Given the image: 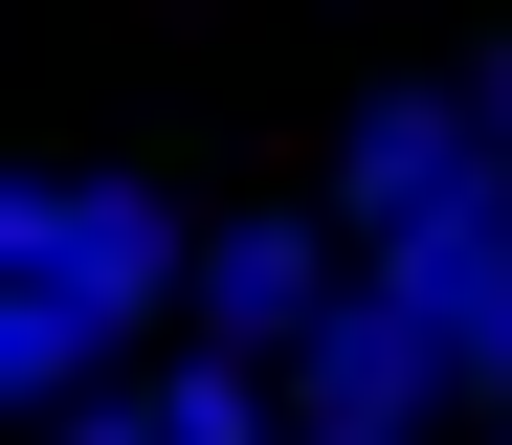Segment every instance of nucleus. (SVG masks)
Wrapping results in <instances>:
<instances>
[{"instance_id": "f257e3e1", "label": "nucleus", "mask_w": 512, "mask_h": 445, "mask_svg": "<svg viewBox=\"0 0 512 445\" xmlns=\"http://www.w3.org/2000/svg\"><path fill=\"white\" fill-rule=\"evenodd\" d=\"M0 290H90L134 334L179 290V201H156V178H0Z\"/></svg>"}, {"instance_id": "20e7f679", "label": "nucleus", "mask_w": 512, "mask_h": 445, "mask_svg": "<svg viewBox=\"0 0 512 445\" xmlns=\"http://www.w3.org/2000/svg\"><path fill=\"white\" fill-rule=\"evenodd\" d=\"M312 312H334V245H312V223H223V245H201V334H223V356H290Z\"/></svg>"}, {"instance_id": "6e6552de", "label": "nucleus", "mask_w": 512, "mask_h": 445, "mask_svg": "<svg viewBox=\"0 0 512 445\" xmlns=\"http://www.w3.org/2000/svg\"><path fill=\"white\" fill-rule=\"evenodd\" d=\"M468 112H490V156H512V45H490V67H468Z\"/></svg>"}, {"instance_id": "39448f33", "label": "nucleus", "mask_w": 512, "mask_h": 445, "mask_svg": "<svg viewBox=\"0 0 512 445\" xmlns=\"http://www.w3.org/2000/svg\"><path fill=\"white\" fill-rule=\"evenodd\" d=\"M156 423H179V445H290V356H179Z\"/></svg>"}, {"instance_id": "1a4fd4ad", "label": "nucleus", "mask_w": 512, "mask_h": 445, "mask_svg": "<svg viewBox=\"0 0 512 445\" xmlns=\"http://www.w3.org/2000/svg\"><path fill=\"white\" fill-rule=\"evenodd\" d=\"M290 445H401V423H290Z\"/></svg>"}, {"instance_id": "7ed1b4c3", "label": "nucleus", "mask_w": 512, "mask_h": 445, "mask_svg": "<svg viewBox=\"0 0 512 445\" xmlns=\"http://www.w3.org/2000/svg\"><path fill=\"white\" fill-rule=\"evenodd\" d=\"M468 178H490V112H468V89H379L357 156H334V201H357V223H423V201H468Z\"/></svg>"}, {"instance_id": "f03ea898", "label": "nucleus", "mask_w": 512, "mask_h": 445, "mask_svg": "<svg viewBox=\"0 0 512 445\" xmlns=\"http://www.w3.org/2000/svg\"><path fill=\"white\" fill-rule=\"evenodd\" d=\"M446 379H468V356H446V312H401L379 267H357V290L290 334V423H423Z\"/></svg>"}, {"instance_id": "423d86ee", "label": "nucleus", "mask_w": 512, "mask_h": 445, "mask_svg": "<svg viewBox=\"0 0 512 445\" xmlns=\"http://www.w3.org/2000/svg\"><path fill=\"white\" fill-rule=\"evenodd\" d=\"M446 356H468V401H490V423H512V245H490V267H468V290H446Z\"/></svg>"}, {"instance_id": "0eeeda50", "label": "nucleus", "mask_w": 512, "mask_h": 445, "mask_svg": "<svg viewBox=\"0 0 512 445\" xmlns=\"http://www.w3.org/2000/svg\"><path fill=\"white\" fill-rule=\"evenodd\" d=\"M45 445H179V423H156V401H67Z\"/></svg>"}]
</instances>
